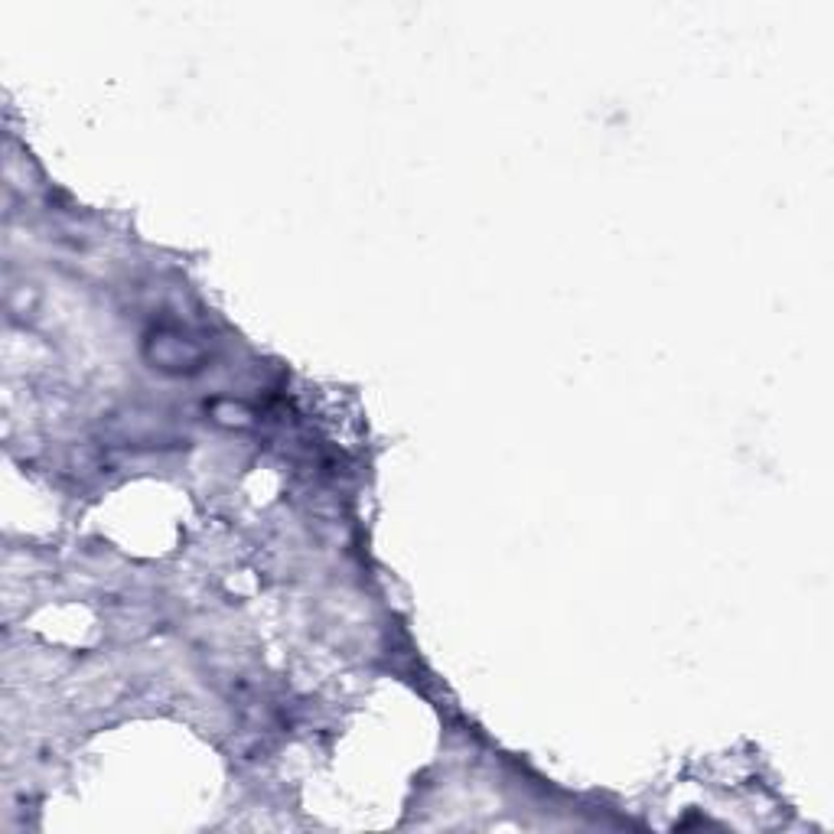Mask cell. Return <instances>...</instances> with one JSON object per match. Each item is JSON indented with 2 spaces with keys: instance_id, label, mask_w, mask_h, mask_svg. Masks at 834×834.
<instances>
[{
  "instance_id": "6da1fadb",
  "label": "cell",
  "mask_w": 834,
  "mask_h": 834,
  "mask_svg": "<svg viewBox=\"0 0 834 834\" xmlns=\"http://www.w3.org/2000/svg\"><path fill=\"white\" fill-rule=\"evenodd\" d=\"M147 356L163 372H196L202 359H206V352L193 339H186L173 330H163L147 343Z\"/></svg>"
},
{
  "instance_id": "7a4b0ae2",
  "label": "cell",
  "mask_w": 834,
  "mask_h": 834,
  "mask_svg": "<svg viewBox=\"0 0 834 834\" xmlns=\"http://www.w3.org/2000/svg\"><path fill=\"white\" fill-rule=\"evenodd\" d=\"M212 417H216L219 424H229V427L251 424V411L242 408V404H235V401H216L212 404Z\"/></svg>"
}]
</instances>
